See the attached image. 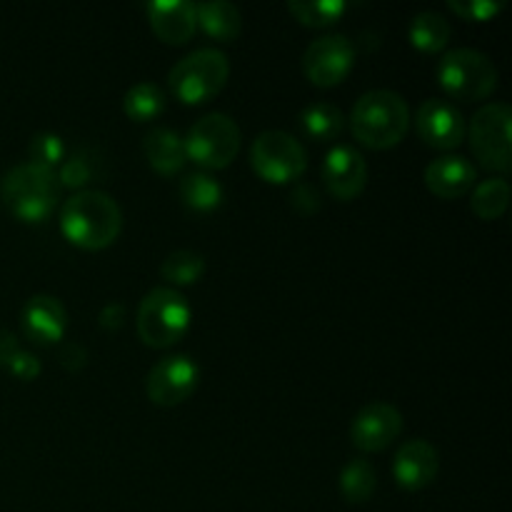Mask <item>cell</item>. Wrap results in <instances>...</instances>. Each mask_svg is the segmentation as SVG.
I'll list each match as a JSON object with an SVG mask.
<instances>
[{
  "mask_svg": "<svg viewBox=\"0 0 512 512\" xmlns=\"http://www.w3.org/2000/svg\"><path fill=\"white\" fill-rule=\"evenodd\" d=\"M165 108V93L158 83H135L133 88L125 93L123 98V110L130 120L135 123H145V120H153L163 113Z\"/></svg>",
  "mask_w": 512,
  "mask_h": 512,
  "instance_id": "cell-26",
  "label": "cell"
},
{
  "mask_svg": "<svg viewBox=\"0 0 512 512\" xmlns=\"http://www.w3.org/2000/svg\"><path fill=\"white\" fill-rule=\"evenodd\" d=\"M20 350L23 348H20L18 338H15L10 330H0V365H5V368H8L10 360H13Z\"/></svg>",
  "mask_w": 512,
  "mask_h": 512,
  "instance_id": "cell-36",
  "label": "cell"
},
{
  "mask_svg": "<svg viewBox=\"0 0 512 512\" xmlns=\"http://www.w3.org/2000/svg\"><path fill=\"white\" fill-rule=\"evenodd\" d=\"M355 65V45L348 35L328 33L315 38L305 48L303 73L318 88H333L343 83Z\"/></svg>",
  "mask_w": 512,
  "mask_h": 512,
  "instance_id": "cell-10",
  "label": "cell"
},
{
  "mask_svg": "<svg viewBox=\"0 0 512 512\" xmlns=\"http://www.w3.org/2000/svg\"><path fill=\"white\" fill-rule=\"evenodd\" d=\"M145 10L153 33L168 45L188 43L198 28V10L188 0H153Z\"/></svg>",
  "mask_w": 512,
  "mask_h": 512,
  "instance_id": "cell-16",
  "label": "cell"
},
{
  "mask_svg": "<svg viewBox=\"0 0 512 512\" xmlns=\"http://www.w3.org/2000/svg\"><path fill=\"white\" fill-rule=\"evenodd\" d=\"M160 275L170 283V288L175 285H195L205 275V258L195 250H173L170 255H165L163 265H160Z\"/></svg>",
  "mask_w": 512,
  "mask_h": 512,
  "instance_id": "cell-28",
  "label": "cell"
},
{
  "mask_svg": "<svg viewBox=\"0 0 512 512\" xmlns=\"http://www.w3.org/2000/svg\"><path fill=\"white\" fill-rule=\"evenodd\" d=\"M188 160L205 170H223L240 150V128L230 115L208 113L190 125L183 138Z\"/></svg>",
  "mask_w": 512,
  "mask_h": 512,
  "instance_id": "cell-7",
  "label": "cell"
},
{
  "mask_svg": "<svg viewBox=\"0 0 512 512\" xmlns=\"http://www.w3.org/2000/svg\"><path fill=\"white\" fill-rule=\"evenodd\" d=\"M200 368L188 355H165L150 368L145 380V393L160 408H173L185 403L195 393Z\"/></svg>",
  "mask_w": 512,
  "mask_h": 512,
  "instance_id": "cell-11",
  "label": "cell"
},
{
  "mask_svg": "<svg viewBox=\"0 0 512 512\" xmlns=\"http://www.w3.org/2000/svg\"><path fill=\"white\" fill-rule=\"evenodd\" d=\"M230 75L228 55L218 48H198L170 70V90L185 105H198L218 95Z\"/></svg>",
  "mask_w": 512,
  "mask_h": 512,
  "instance_id": "cell-5",
  "label": "cell"
},
{
  "mask_svg": "<svg viewBox=\"0 0 512 512\" xmlns=\"http://www.w3.org/2000/svg\"><path fill=\"white\" fill-rule=\"evenodd\" d=\"M143 153L150 168L160 175H178L188 163L180 133L170 128H153L143 140Z\"/></svg>",
  "mask_w": 512,
  "mask_h": 512,
  "instance_id": "cell-19",
  "label": "cell"
},
{
  "mask_svg": "<svg viewBox=\"0 0 512 512\" xmlns=\"http://www.w3.org/2000/svg\"><path fill=\"white\" fill-rule=\"evenodd\" d=\"M350 130L360 145L373 150L395 148L410 130V105L388 88L368 90L350 110Z\"/></svg>",
  "mask_w": 512,
  "mask_h": 512,
  "instance_id": "cell-2",
  "label": "cell"
},
{
  "mask_svg": "<svg viewBox=\"0 0 512 512\" xmlns=\"http://www.w3.org/2000/svg\"><path fill=\"white\" fill-rule=\"evenodd\" d=\"M55 175H58L60 188L85 190V185L93 183L100 175V160L98 155H95V150L78 148L70 155H65L60 168L55 170Z\"/></svg>",
  "mask_w": 512,
  "mask_h": 512,
  "instance_id": "cell-25",
  "label": "cell"
},
{
  "mask_svg": "<svg viewBox=\"0 0 512 512\" xmlns=\"http://www.w3.org/2000/svg\"><path fill=\"white\" fill-rule=\"evenodd\" d=\"M58 360L65 370H73L75 373V370L88 365V350H85V345H80L78 340H68V343L60 345Z\"/></svg>",
  "mask_w": 512,
  "mask_h": 512,
  "instance_id": "cell-33",
  "label": "cell"
},
{
  "mask_svg": "<svg viewBox=\"0 0 512 512\" xmlns=\"http://www.w3.org/2000/svg\"><path fill=\"white\" fill-rule=\"evenodd\" d=\"M290 205L293 210H298L300 215H313L318 213L323 198H320V190L310 183H295L290 190Z\"/></svg>",
  "mask_w": 512,
  "mask_h": 512,
  "instance_id": "cell-32",
  "label": "cell"
},
{
  "mask_svg": "<svg viewBox=\"0 0 512 512\" xmlns=\"http://www.w3.org/2000/svg\"><path fill=\"white\" fill-rule=\"evenodd\" d=\"M180 200L188 205L195 213H210V210H218L220 203H223L225 193L223 185L213 178L205 170H198V173L183 175L178 185Z\"/></svg>",
  "mask_w": 512,
  "mask_h": 512,
  "instance_id": "cell-22",
  "label": "cell"
},
{
  "mask_svg": "<svg viewBox=\"0 0 512 512\" xmlns=\"http://www.w3.org/2000/svg\"><path fill=\"white\" fill-rule=\"evenodd\" d=\"M250 165L265 183H295L308 168V150L285 130H265L250 145Z\"/></svg>",
  "mask_w": 512,
  "mask_h": 512,
  "instance_id": "cell-8",
  "label": "cell"
},
{
  "mask_svg": "<svg viewBox=\"0 0 512 512\" xmlns=\"http://www.w3.org/2000/svg\"><path fill=\"white\" fill-rule=\"evenodd\" d=\"M440 458L438 450L423 438L405 440L393 458V475L400 488L423 490L438 478Z\"/></svg>",
  "mask_w": 512,
  "mask_h": 512,
  "instance_id": "cell-15",
  "label": "cell"
},
{
  "mask_svg": "<svg viewBox=\"0 0 512 512\" xmlns=\"http://www.w3.org/2000/svg\"><path fill=\"white\" fill-rule=\"evenodd\" d=\"M508 205H510V183L503 178V175H498V178H488L483 180V183L475 185L473 200H470V210H473L480 220L503 218Z\"/></svg>",
  "mask_w": 512,
  "mask_h": 512,
  "instance_id": "cell-24",
  "label": "cell"
},
{
  "mask_svg": "<svg viewBox=\"0 0 512 512\" xmlns=\"http://www.w3.org/2000/svg\"><path fill=\"white\" fill-rule=\"evenodd\" d=\"M28 153H30V163L55 170V165L63 163L65 158V143L63 138L55 133H38L30 138Z\"/></svg>",
  "mask_w": 512,
  "mask_h": 512,
  "instance_id": "cell-30",
  "label": "cell"
},
{
  "mask_svg": "<svg viewBox=\"0 0 512 512\" xmlns=\"http://www.w3.org/2000/svg\"><path fill=\"white\" fill-rule=\"evenodd\" d=\"M425 185L433 195L443 200L460 198V195L468 193L475 185V178H478V170L463 155L445 153L440 158L430 160L428 168H425Z\"/></svg>",
  "mask_w": 512,
  "mask_h": 512,
  "instance_id": "cell-18",
  "label": "cell"
},
{
  "mask_svg": "<svg viewBox=\"0 0 512 512\" xmlns=\"http://www.w3.org/2000/svg\"><path fill=\"white\" fill-rule=\"evenodd\" d=\"M378 475L370 460L353 458L340 473V493L345 495L348 503H365L375 493Z\"/></svg>",
  "mask_w": 512,
  "mask_h": 512,
  "instance_id": "cell-27",
  "label": "cell"
},
{
  "mask_svg": "<svg viewBox=\"0 0 512 512\" xmlns=\"http://www.w3.org/2000/svg\"><path fill=\"white\" fill-rule=\"evenodd\" d=\"M512 110L508 103H488L470 120V148L480 165L495 173H508L512 168L510 143Z\"/></svg>",
  "mask_w": 512,
  "mask_h": 512,
  "instance_id": "cell-9",
  "label": "cell"
},
{
  "mask_svg": "<svg viewBox=\"0 0 512 512\" xmlns=\"http://www.w3.org/2000/svg\"><path fill=\"white\" fill-rule=\"evenodd\" d=\"M60 230L78 248L103 250L118 240L123 210L118 200L103 190H78L60 208Z\"/></svg>",
  "mask_w": 512,
  "mask_h": 512,
  "instance_id": "cell-1",
  "label": "cell"
},
{
  "mask_svg": "<svg viewBox=\"0 0 512 512\" xmlns=\"http://www.w3.org/2000/svg\"><path fill=\"white\" fill-rule=\"evenodd\" d=\"M348 5L343 0H290L288 13L308 28H325L338 23Z\"/></svg>",
  "mask_w": 512,
  "mask_h": 512,
  "instance_id": "cell-29",
  "label": "cell"
},
{
  "mask_svg": "<svg viewBox=\"0 0 512 512\" xmlns=\"http://www.w3.org/2000/svg\"><path fill=\"white\" fill-rule=\"evenodd\" d=\"M98 323H100V328L108 330V333H113V330H120V328H123V323H125V305L118 303V300L108 303L103 310H100Z\"/></svg>",
  "mask_w": 512,
  "mask_h": 512,
  "instance_id": "cell-35",
  "label": "cell"
},
{
  "mask_svg": "<svg viewBox=\"0 0 512 512\" xmlns=\"http://www.w3.org/2000/svg\"><path fill=\"white\" fill-rule=\"evenodd\" d=\"M448 8L463 20H478V23H483V20L495 18L505 8V3L503 0H450Z\"/></svg>",
  "mask_w": 512,
  "mask_h": 512,
  "instance_id": "cell-31",
  "label": "cell"
},
{
  "mask_svg": "<svg viewBox=\"0 0 512 512\" xmlns=\"http://www.w3.org/2000/svg\"><path fill=\"white\" fill-rule=\"evenodd\" d=\"M20 323H23L25 335L35 343H58L68 330V310L55 295H33L25 303Z\"/></svg>",
  "mask_w": 512,
  "mask_h": 512,
  "instance_id": "cell-17",
  "label": "cell"
},
{
  "mask_svg": "<svg viewBox=\"0 0 512 512\" xmlns=\"http://www.w3.org/2000/svg\"><path fill=\"white\" fill-rule=\"evenodd\" d=\"M60 183L55 170L35 163H20L3 175L0 198L5 208L23 223H43L60 200Z\"/></svg>",
  "mask_w": 512,
  "mask_h": 512,
  "instance_id": "cell-3",
  "label": "cell"
},
{
  "mask_svg": "<svg viewBox=\"0 0 512 512\" xmlns=\"http://www.w3.org/2000/svg\"><path fill=\"white\" fill-rule=\"evenodd\" d=\"M190 318H193V310L185 295L170 285H160L140 300L135 328L148 348L163 350L188 333Z\"/></svg>",
  "mask_w": 512,
  "mask_h": 512,
  "instance_id": "cell-4",
  "label": "cell"
},
{
  "mask_svg": "<svg viewBox=\"0 0 512 512\" xmlns=\"http://www.w3.org/2000/svg\"><path fill=\"white\" fill-rule=\"evenodd\" d=\"M408 38L413 48H418L420 53H440L450 43V38H453V25H450V20L443 13L423 10V13H418L410 20Z\"/></svg>",
  "mask_w": 512,
  "mask_h": 512,
  "instance_id": "cell-21",
  "label": "cell"
},
{
  "mask_svg": "<svg viewBox=\"0 0 512 512\" xmlns=\"http://www.w3.org/2000/svg\"><path fill=\"white\" fill-rule=\"evenodd\" d=\"M195 10H198V23L203 25L210 38L233 43L243 30V15H240L238 5L228 3V0H205V3L195 5Z\"/></svg>",
  "mask_w": 512,
  "mask_h": 512,
  "instance_id": "cell-20",
  "label": "cell"
},
{
  "mask_svg": "<svg viewBox=\"0 0 512 512\" xmlns=\"http://www.w3.org/2000/svg\"><path fill=\"white\" fill-rule=\"evenodd\" d=\"M323 183L338 200L358 198L368 183V163L353 145H333L323 160Z\"/></svg>",
  "mask_w": 512,
  "mask_h": 512,
  "instance_id": "cell-14",
  "label": "cell"
},
{
  "mask_svg": "<svg viewBox=\"0 0 512 512\" xmlns=\"http://www.w3.org/2000/svg\"><path fill=\"white\" fill-rule=\"evenodd\" d=\"M300 128L313 140H335L345 128V115L328 100H315L300 110Z\"/></svg>",
  "mask_w": 512,
  "mask_h": 512,
  "instance_id": "cell-23",
  "label": "cell"
},
{
  "mask_svg": "<svg viewBox=\"0 0 512 512\" xmlns=\"http://www.w3.org/2000/svg\"><path fill=\"white\" fill-rule=\"evenodd\" d=\"M438 80L450 98L475 103L498 88V68L480 50L453 48L438 63Z\"/></svg>",
  "mask_w": 512,
  "mask_h": 512,
  "instance_id": "cell-6",
  "label": "cell"
},
{
  "mask_svg": "<svg viewBox=\"0 0 512 512\" xmlns=\"http://www.w3.org/2000/svg\"><path fill=\"white\" fill-rule=\"evenodd\" d=\"M8 370L20 380H35L40 375V360L35 358L33 353H28V350H20V353L10 360Z\"/></svg>",
  "mask_w": 512,
  "mask_h": 512,
  "instance_id": "cell-34",
  "label": "cell"
},
{
  "mask_svg": "<svg viewBox=\"0 0 512 512\" xmlns=\"http://www.w3.org/2000/svg\"><path fill=\"white\" fill-rule=\"evenodd\" d=\"M403 433V415L395 405L375 400L365 408L358 410V415L350 423V440L360 453H380L390 448Z\"/></svg>",
  "mask_w": 512,
  "mask_h": 512,
  "instance_id": "cell-12",
  "label": "cell"
},
{
  "mask_svg": "<svg viewBox=\"0 0 512 512\" xmlns=\"http://www.w3.org/2000/svg\"><path fill=\"white\" fill-rule=\"evenodd\" d=\"M415 130L420 140L430 148L453 150L468 135V123L465 115L445 98H428L420 103L415 113Z\"/></svg>",
  "mask_w": 512,
  "mask_h": 512,
  "instance_id": "cell-13",
  "label": "cell"
}]
</instances>
